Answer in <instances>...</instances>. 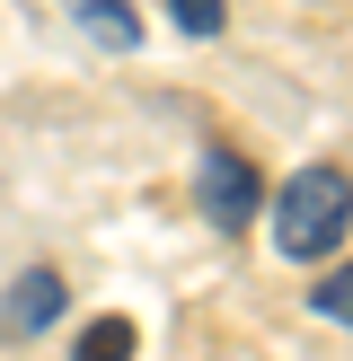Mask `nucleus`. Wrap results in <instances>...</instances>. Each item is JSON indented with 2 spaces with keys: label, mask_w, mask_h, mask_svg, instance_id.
<instances>
[{
  "label": "nucleus",
  "mask_w": 353,
  "mask_h": 361,
  "mask_svg": "<svg viewBox=\"0 0 353 361\" xmlns=\"http://www.w3.org/2000/svg\"><path fill=\"white\" fill-rule=\"evenodd\" d=\"M62 309H71L62 274H53V264H35V274H18V282H9V300H0V326H9V335H44Z\"/></svg>",
  "instance_id": "3"
},
{
  "label": "nucleus",
  "mask_w": 353,
  "mask_h": 361,
  "mask_svg": "<svg viewBox=\"0 0 353 361\" xmlns=\"http://www.w3.org/2000/svg\"><path fill=\"white\" fill-rule=\"evenodd\" d=\"M62 9H71V27H80L88 44H106V53H133V44H141L133 0H62Z\"/></svg>",
  "instance_id": "4"
},
{
  "label": "nucleus",
  "mask_w": 353,
  "mask_h": 361,
  "mask_svg": "<svg viewBox=\"0 0 353 361\" xmlns=\"http://www.w3.org/2000/svg\"><path fill=\"white\" fill-rule=\"evenodd\" d=\"M345 229H353V176L345 168H300V176H282V194H274V247L292 264L335 256Z\"/></svg>",
  "instance_id": "1"
},
{
  "label": "nucleus",
  "mask_w": 353,
  "mask_h": 361,
  "mask_svg": "<svg viewBox=\"0 0 353 361\" xmlns=\"http://www.w3.org/2000/svg\"><path fill=\"white\" fill-rule=\"evenodd\" d=\"M309 309H318V317H335V326H353V264H335V274H318Z\"/></svg>",
  "instance_id": "6"
},
{
  "label": "nucleus",
  "mask_w": 353,
  "mask_h": 361,
  "mask_svg": "<svg viewBox=\"0 0 353 361\" xmlns=\"http://www.w3.org/2000/svg\"><path fill=\"white\" fill-rule=\"evenodd\" d=\"M194 203H203L212 229H247V221L265 212V176H256V159L229 150V141H212L203 168H194Z\"/></svg>",
  "instance_id": "2"
},
{
  "label": "nucleus",
  "mask_w": 353,
  "mask_h": 361,
  "mask_svg": "<svg viewBox=\"0 0 353 361\" xmlns=\"http://www.w3.org/2000/svg\"><path fill=\"white\" fill-rule=\"evenodd\" d=\"M168 9H176V27H186V35H221L229 0H168Z\"/></svg>",
  "instance_id": "7"
},
{
  "label": "nucleus",
  "mask_w": 353,
  "mask_h": 361,
  "mask_svg": "<svg viewBox=\"0 0 353 361\" xmlns=\"http://www.w3.org/2000/svg\"><path fill=\"white\" fill-rule=\"evenodd\" d=\"M133 344H141L133 317H97V326L80 335V353H71V361H133Z\"/></svg>",
  "instance_id": "5"
}]
</instances>
